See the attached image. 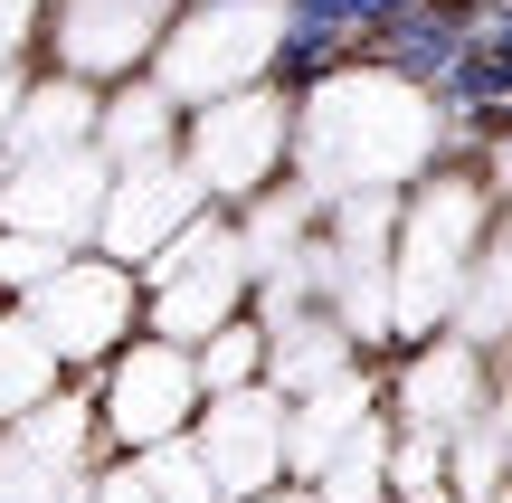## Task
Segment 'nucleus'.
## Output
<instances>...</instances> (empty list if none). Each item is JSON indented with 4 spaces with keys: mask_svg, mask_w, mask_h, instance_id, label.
Here are the masks:
<instances>
[{
    "mask_svg": "<svg viewBox=\"0 0 512 503\" xmlns=\"http://www.w3.org/2000/svg\"><path fill=\"white\" fill-rule=\"evenodd\" d=\"M86 409H95V437H105L114 466L162 456V447H190V428H200V409H209L200 352L143 323L124 352H105V361L86 371Z\"/></svg>",
    "mask_w": 512,
    "mask_h": 503,
    "instance_id": "1",
    "label": "nucleus"
},
{
    "mask_svg": "<svg viewBox=\"0 0 512 503\" xmlns=\"http://www.w3.org/2000/svg\"><path fill=\"white\" fill-rule=\"evenodd\" d=\"M238 295H247L238 285V209H219V200H209L200 219H181L143 257V323L171 333V342L219 333V323L238 314Z\"/></svg>",
    "mask_w": 512,
    "mask_h": 503,
    "instance_id": "2",
    "label": "nucleus"
},
{
    "mask_svg": "<svg viewBox=\"0 0 512 503\" xmlns=\"http://www.w3.org/2000/svg\"><path fill=\"white\" fill-rule=\"evenodd\" d=\"M181 95L162 86V76H133V86H95V152H105V171H133V162H171L181 152Z\"/></svg>",
    "mask_w": 512,
    "mask_h": 503,
    "instance_id": "3",
    "label": "nucleus"
},
{
    "mask_svg": "<svg viewBox=\"0 0 512 503\" xmlns=\"http://www.w3.org/2000/svg\"><path fill=\"white\" fill-rule=\"evenodd\" d=\"M456 48H465V10L456 0H408L399 19H380V29L361 38V67H380V76H399V86L427 95Z\"/></svg>",
    "mask_w": 512,
    "mask_h": 503,
    "instance_id": "4",
    "label": "nucleus"
},
{
    "mask_svg": "<svg viewBox=\"0 0 512 503\" xmlns=\"http://www.w3.org/2000/svg\"><path fill=\"white\" fill-rule=\"evenodd\" d=\"M48 390H57V352L38 342L29 314H0V428H10V418H29Z\"/></svg>",
    "mask_w": 512,
    "mask_h": 503,
    "instance_id": "5",
    "label": "nucleus"
},
{
    "mask_svg": "<svg viewBox=\"0 0 512 503\" xmlns=\"http://www.w3.org/2000/svg\"><path fill=\"white\" fill-rule=\"evenodd\" d=\"M256 380H266V323H238L228 314L219 333H200V390L219 399V390H256Z\"/></svg>",
    "mask_w": 512,
    "mask_h": 503,
    "instance_id": "6",
    "label": "nucleus"
},
{
    "mask_svg": "<svg viewBox=\"0 0 512 503\" xmlns=\"http://www.w3.org/2000/svg\"><path fill=\"white\" fill-rule=\"evenodd\" d=\"M484 143H494V152H503V162H512V105L494 114V133H484Z\"/></svg>",
    "mask_w": 512,
    "mask_h": 503,
    "instance_id": "7",
    "label": "nucleus"
}]
</instances>
